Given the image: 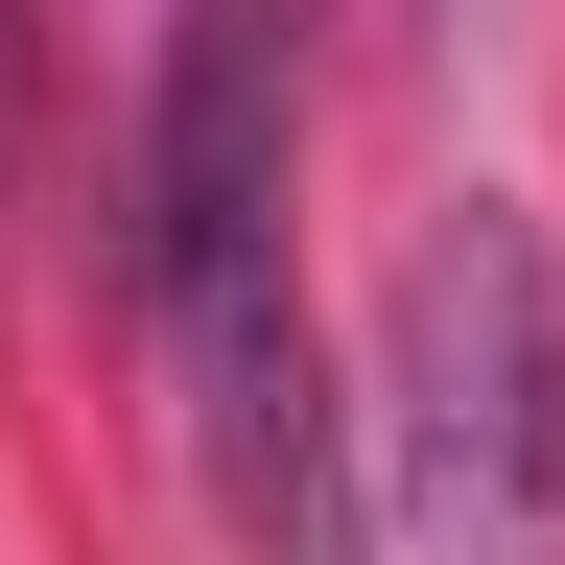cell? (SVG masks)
<instances>
[{"label": "cell", "mask_w": 565, "mask_h": 565, "mask_svg": "<svg viewBox=\"0 0 565 565\" xmlns=\"http://www.w3.org/2000/svg\"><path fill=\"white\" fill-rule=\"evenodd\" d=\"M282 166H307L282 0H166V71H141V330H166V401H189L212 519H236L259 565H353V424L307 377Z\"/></svg>", "instance_id": "obj_1"}, {"label": "cell", "mask_w": 565, "mask_h": 565, "mask_svg": "<svg viewBox=\"0 0 565 565\" xmlns=\"http://www.w3.org/2000/svg\"><path fill=\"white\" fill-rule=\"evenodd\" d=\"M377 424H401V519L424 565H565V259L519 189L424 212L401 259V353H377Z\"/></svg>", "instance_id": "obj_2"}, {"label": "cell", "mask_w": 565, "mask_h": 565, "mask_svg": "<svg viewBox=\"0 0 565 565\" xmlns=\"http://www.w3.org/2000/svg\"><path fill=\"white\" fill-rule=\"evenodd\" d=\"M0 166H24V0H0Z\"/></svg>", "instance_id": "obj_3"}]
</instances>
